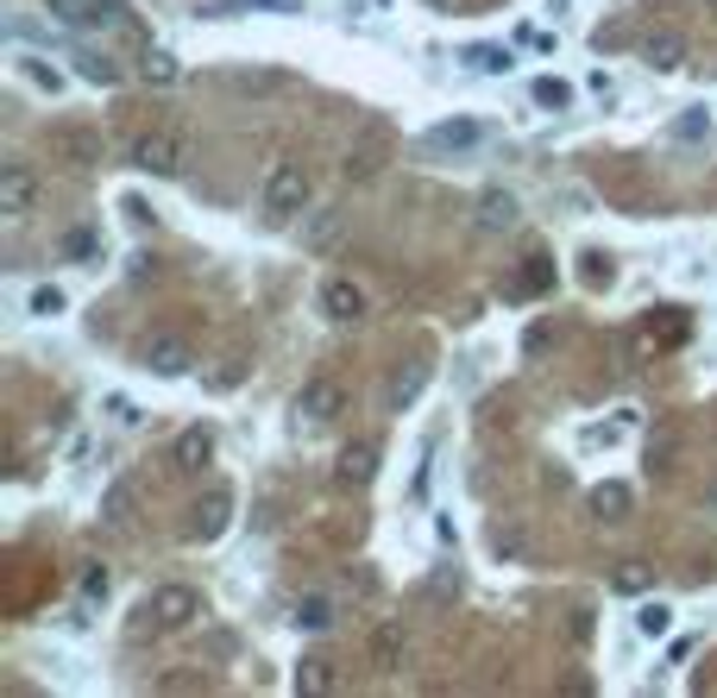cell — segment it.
Masks as SVG:
<instances>
[{
    "instance_id": "cell-1",
    "label": "cell",
    "mask_w": 717,
    "mask_h": 698,
    "mask_svg": "<svg viewBox=\"0 0 717 698\" xmlns=\"http://www.w3.org/2000/svg\"><path fill=\"white\" fill-rule=\"evenodd\" d=\"M308 196H315V183L296 158H278L271 171H265V189H258V208H265V221H290V214H303Z\"/></svg>"
},
{
    "instance_id": "cell-2",
    "label": "cell",
    "mask_w": 717,
    "mask_h": 698,
    "mask_svg": "<svg viewBox=\"0 0 717 698\" xmlns=\"http://www.w3.org/2000/svg\"><path fill=\"white\" fill-rule=\"evenodd\" d=\"M202 617V592L196 585H157L152 598L139 604V629H157V636H177Z\"/></svg>"
},
{
    "instance_id": "cell-3",
    "label": "cell",
    "mask_w": 717,
    "mask_h": 698,
    "mask_svg": "<svg viewBox=\"0 0 717 698\" xmlns=\"http://www.w3.org/2000/svg\"><path fill=\"white\" fill-rule=\"evenodd\" d=\"M132 171L183 176L189 171V139H183L177 126H152V132H139V139H132Z\"/></svg>"
},
{
    "instance_id": "cell-4",
    "label": "cell",
    "mask_w": 717,
    "mask_h": 698,
    "mask_svg": "<svg viewBox=\"0 0 717 698\" xmlns=\"http://www.w3.org/2000/svg\"><path fill=\"white\" fill-rule=\"evenodd\" d=\"M102 126H82V120H63L51 126V158L57 164H70V171H95L102 164Z\"/></svg>"
},
{
    "instance_id": "cell-5",
    "label": "cell",
    "mask_w": 717,
    "mask_h": 698,
    "mask_svg": "<svg viewBox=\"0 0 717 698\" xmlns=\"http://www.w3.org/2000/svg\"><path fill=\"white\" fill-rule=\"evenodd\" d=\"M385 158H390V126L372 120L353 146H346V164H340V171H346V183H372V176L385 171Z\"/></svg>"
},
{
    "instance_id": "cell-6",
    "label": "cell",
    "mask_w": 717,
    "mask_h": 698,
    "mask_svg": "<svg viewBox=\"0 0 717 698\" xmlns=\"http://www.w3.org/2000/svg\"><path fill=\"white\" fill-rule=\"evenodd\" d=\"M32 208H38V171H32L26 158H7L0 164V214L7 221H26Z\"/></svg>"
},
{
    "instance_id": "cell-7",
    "label": "cell",
    "mask_w": 717,
    "mask_h": 698,
    "mask_svg": "<svg viewBox=\"0 0 717 698\" xmlns=\"http://www.w3.org/2000/svg\"><path fill=\"white\" fill-rule=\"evenodd\" d=\"M333 416H346V391H340L333 377H308L303 391H296V422L328 428Z\"/></svg>"
},
{
    "instance_id": "cell-8",
    "label": "cell",
    "mask_w": 717,
    "mask_h": 698,
    "mask_svg": "<svg viewBox=\"0 0 717 698\" xmlns=\"http://www.w3.org/2000/svg\"><path fill=\"white\" fill-rule=\"evenodd\" d=\"M227 523H233V491L227 485H208L202 503L189 510V542H221Z\"/></svg>"
},
{
    "instance_id": "cell-9",
    "label": "cell",
    "mask_w": 717,
    "mask_h": 698,
    "mask_svg": "<svg viewBox=\"0 0 717 698\" xmlns=\"http://www.w3.org/2000/svg\"><path fill=\"white\" fill-rule=\"evenodd\" d=\"M333 478H340L346 491H358V485H372V478H378V441H372V434H358V441H346V447H340V466H333Z\"/></svg>"
},
{
    "instance_id": "cell-10",
    "label": "cell",
    "mask_w": 717,
    "mask_h": 698,
    "mask_svg": "<svg viewBox=\"0 0 717 698\" xmlns=\"http://www.w3.org/2000/svg\"><path fill=\"white\" fill-rule=\"evenodd\" d=\"M189 365H196V352H189V340H183V334H152V340H145V372L183 377Z\"/></svg>"
},
{
    "instance_id": "cell-11",
    "label": "cell",
    "mask_w": 717,
    "mask_h": 698,
    "mask_svg": "<svg viewBox=\"0 0 717 698\" xmlns=\"http://www.w3.org/2000/svg\"><path fill=\"white\" fill-rule=\"evenodd\" d=\"M321 315L328 322H358L365 315V290H358L353 277H328L321 283Z\"/></svg>"
},
{
    "instance_id": "cell-12",
    "label": "cell",
    "mask_w": 717,
    "mask_h": 698,
    "mask_svg": "<svg viewBox=\"0 0 717 698\" xmlns=\"http://www.w3.org/2000/svg\"><path fill=\"white\" fill-rule=\"evenodd\" d=\"M591 516H598V523H630V516H636V491H630L623 478L591 485Z\"/></svg>"
},
{
    "instance_id": "cell-13",
    "label": "cell",
    "mask_w": 717,
    "mask_h": 698,
    "mask_svg": "<svg viewBox=\"0 0 717 698\" xmlns=\"http://www.w3.org/2000/svg\"><path fill=\"white\" fill-rule=\"evenodd\" d=\"M51 13L57 20H70V25H120L127 20L120 0H51Z\"/></svg>"
},
{
    "instance_id": "cell-14",
    "label": "cell",
    "mask_w": 717,
    "mask_h": 698,
    "mask_svg": "<svg viewBox=\"0 0 717 698\" xmlns=\"http://www.w3.org/2000/svg\"><path fill=\"white\" fill-rule=\"evenodd\" d=\"M208 459H214V428H183L171 441V466L177 473H202Z\"/></svg>"
},
{
    "instance_id": "cell-15",
    "label": "cell",
    "mask_w": 717,
    "mask_h": 698,
    "mask_svg": "<svg viewBox=\"0 0 717 698\" xmlns=\"http://www.w3.org/2000/svg\"><path fill=\"white\" fill-rule=\"evenodd\" d=\"M479 139H485V126H479V120H440V126L422 132V146H428V151H472Z\"/></svg>"
},
{
    "instance_id": "cell-16",
    "label": "cell",
    "mask_w": 717,
    "mask_h": 698,
    "mask_svg": "<svg viewBox=\"0 0 717 698\" xmlns=\"http://www.w3.org/2000/svg\"><path fill=\"white\" fill-rule=\"evenodd\" d=\"M516 221H522V208H516L510 189H485L479 196V233H510Z\"/></svg>"
},
{
    "instance_id": "cell-17",
    "label": "cell",
    "mask_w": 717,
    "mask_h": 698,
    "mask_svg": "<svg viewBox=\"0 0 717 698\" xmlns=\"http://www.w3.org/2000/svg\"><path fill=\"white\" fill-rule=\"evenodd\" d=\"M403 649H410V636H403V624H378L372 629V667H378V674H397V667H403Z\"/></svg>"
},
{
    "instance_id": "cell-18",
    "label": "cell",
    "mask_w": 717,
    "mask_h": 698,
    "mask_svg": "<svg viewBox=\"0 0 717 698\" xmlns=\"http://www.w3.org/2000/svg\"><path fill=\"white\" fill-rule=\"evenodd\" d=\"M642 57H648L661 75L680 70V63H686V32H648V38H642Z\"/></svg>"
},
{
    "instance_id": "cell-19",
    "label": "cell",
    "mask_w": 717,
    "mask_h": 698,
    "mask_svg": "<svg viewBox=\"0 0 717 698\" xmlns=\"http://www.w3.org/2000/svg\"><path fill=\"white\" fill-rule=\"evenodd\" d=\"M340 679H333V661L328 654H303V667H296V693H308V698H321V693H333Z\"/></svg>"
},
{
    "instance_id": "cell-20",
    "label": "cell",
    "mask_w": 717,
    "mask_h": 698,
    "mask_svg": "<svg viewBox=\"0 0 717 698\" xmlns=\"http://www.w3.org/2000/svg\"><path fill=\"white\" fill-rule=\"evenodd\" d=\"M529 101L548 107V114H566V107H573V82H561V75H536V82H529Z\"/></svg>"
},
{
    "instance_id": "cell-21",
    "label": "cell",
    "mask_w": 717,
    "mask_h": 698,
    "mask_svg": "<svg viewBox=\"0 0 717 698\" xmlns=\"http://www.w3.org/2000/svg\"><path fill=\"white\" fill-rule=\"evenodd\" d=\"M541 290H554V265H548V258H522L510 296H541Z\"/></svg>"
},
{
    "instance_id": "cell-22",
    "label": "cell",
    "mask_w": 717,
    "mask_h": 698,
    "mask_svg": "<svg viewBox=\"0 0 717 698\" xmlns=\"http://www.w3.org/2000/svg\"><path fill=\"white\" fill-rule=\"evenodd\" d=\"M667 629H673V604H661V598H648L636 610V636H648V642H661Z\"/></svg>"
},
{
    "instance_id": "cell-23",
    "label": "cell",
    "mask_w": 717,
    "mask_h": 698,
    "mask_svg": "<svg viewBox=\"0 0 717 698\" xmlns=\"http://www.w3.org/2000/svg\"><path fill=\"white\" fill-rule=\"evenodd\" d=\"M139 75H145V82H157V89H171V82L183 75V63L171 57V50H145V57H139Z\"/></svg>"
},
{
    "instance_id": "cell-24",
    "label": "cell",
    "mask_w": 717,
    "mask_h": 698,
    "mask_svg": "<svg viewBox=\"0 0 717 698\" xmlns=\"http://www.w3.org/2000/svg\"><path fill=\"white\" fill-rule=\"evenodd\" d=\"M77 63H82V82H95V89H114V82H120V63L102 57V50H82Z\"/></svg>"
},
{
    "instance_id": "cell-25",
    "label": "cell",
    "mask_w": 717,
    "mask_h": 698,
    "mask_svg": "<svg viewBox=\"0 0 717 698\" xmlns=\"http://www.w3.org/2000/svg\"><path fill=\"white\" fill-rule=\"evenodd\" d=\"M422 384H428V365H410V372H403V377H390V409H403V403H415V397H422Z\"/></svg>"
},
{
    "instance_id": "cell-26",
    "label": "cell",
    "mask_w": 717,
    "mask_h": 698,
    "mask_svg": "<svg viewBox=\"0 0 717 698\" xmlns=\"http://www.w3.org/2000/svg\"><path fill=\"white\" fill-rule=\"evenodd\" d=\"M466 70H479V75H504V70H510V50H497V45H472V50H466Z\"/></svg>"
},
{
    "instance_id": "cell-27",
    "label": "cell",
    "mask_w": 717,
    "mask_h": 698,
    "mask_svg": "<svg viewBox=\"0 0 717 698\" xmlns=\"http://www.w3.org/2000/svg\"><path fill=\"white\" fill-rule=\"evenodd\" d=\"M252 7H271V13H303V0H214V20H227V13H252Z\"/></svg>"
},
{
    "instance_id": "cell-28",
    "label": "cell",
    "mask_w": 717,
    "mask_h": 698,
    "mask_svg": "<svg viewBox=\"0 0 717 698\" xmlns=\"http://www.w3.org/2000/svg\"><path fill=\"white\" fill-rule=\"evenodd\" d=\"M32 315H38V322H51V315H63V309H70V296H63V290H57V283H38V290H32V302H26Z\"/></svg>"
},
{
    "instance_id": "cell-29",
    "label": "cell",
    "mask_w": 717,
    "mask_h": 698,
    "mask_svg": "<svg viewBox=\"0 0 717 698\" xmlns=\"http://www.w3.org/2000/svg\"><path fill=\"white\" fill-rule=\"evenodd\" d=\"M296 629H333V604L328 598H303L296 604Z\"/></svg>"
},
{
    "instance_id": "cell-30",
    "label": "cell",
    "mask_w": 717,
    "mask_h": 698,
    "mask_svg": "<svg viewBox=\"0 0 717 698\" xmlns=\"http://www.w3.org/2000/svg\"><path fill=\"white\" fill-rule=\"evenodd\" d=\"M705 132H712V114H705V107H686V114H680V120H673V139H705Z\"/></svg>"
},
{
    "instance_id": "cell-31",
    "label": "cell",
    "mask_w": 717,
    "mask_h": 698,
    "mask_svg": "<svg viewBox=\"0 0 717 698\" xmlns=\"http://www.w3.org/2000/svg\"><path fill=\"white\" fill-rule=\"evenodd\" d=\"M579 265H586V271H579V277H586V290H611V258H604V252H586V258H579Z\"/></svg>"
},
{
    "instance_id": "cell-32",
    "label": "cell",
    "mask_w": 717,
    "mask_h": 698,
    "mask_svg": "<svg viewBox=\"0 0 717 698\" xmlns=\"http://www.w3.org/2000/svg\"><path fill=\"white\" fill-rule=\"evenodd\" d=\"M102 516H107V523H127V516H132V485H114V491H107Z\"/></svg>"
},
{
    "instance_id": "cell-33",
    "label": "cell",
    "mask_w": 717,
    "mask_h": 698,
    "mask_svg": "<svg viewBox=\"0 0 717 698\" xmlns=\"http://www.w3.org/2000/svg\"><path fill=\"white\" fill-rule=\"evenodd\" d=\"M95 246H102V240H95L89 226H77V233H63V252H70V258H89Z\"/></svg>"
},
{
    "instance_id": "cell-34",
    "label": "cell",
    "mask_w": 717,
    "mask_h": 698,
    "mask_svg": "<svg viewBox=\"0 0 717 698\" xmlns=\"http://www.w3.org/2000/svg\"><path fill=\"white\" fill-rule=\"evenodd\" d=\"M642 585H648V573H642L636 560H623V567H616V592H642Z\"/></svg>"
},
{
    "instance_id": "cell-35",
    "label": "cell",
    "mask_w": 717,
    "mask_h": 698,
    "mask_svg": "<svg viewBox=\"0 0 717 698\" xmlns=\"http://www.w3.org/2000/svg\"><path fill=\"white\" fill-rule=\"evenodd\" d=\"M26 75H32V82H38V89H51V95H57V89H63V75H57V70H45L38 57H26Z\"/></svg>"
},
{
    "instance_id": "cell-36",
    "label": "cell",
    "mask_w": 717,
    "mask_h": 698,
    "mask_svg": "<svg viewBox=\"0 0 717 698\" xmlns=\"http://www.w3.org/2000/svg\"><path fill=\"white\" fill-rule=\"evenodd\" d=\"M623 441V428L616 422H604V428H586V447H616Z\"/></svg>"
},
{
    "instance_id": "cell-37",
    "label": "cell",
    "mask_w": 717,
    "mask_h": 698,
    "mask_svg": "<svg viewBox=\"0 0 717 698\" xmlns=\"http://www.w3.org/2000/svg\"><path fill=\"white\" fill-rule=\"evenodd\" d=\"M82 598H107V567H89V573H82Z\"/></svg>"
},
{
    "instance_id": "cell-38",
    "label": "cell",
    "mask_w": 717,
    "mask_h": 698,
    "mask_svg": "<svg viewBox=\"0 0 717 698\" xmlns=\"http://www.w3.org/2000/svg\"><path fill=\"white\" fill-rule=\"evenodd\" d=\"M705 7H717V0H705Z\"/></svg>"
}]
</instances>
